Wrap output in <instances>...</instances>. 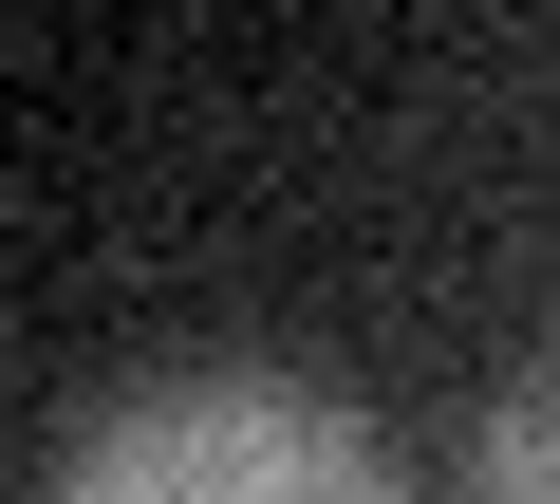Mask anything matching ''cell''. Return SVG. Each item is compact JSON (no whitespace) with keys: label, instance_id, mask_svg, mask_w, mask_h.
Instances as JSON below:
<instances>
[{"label":"cell","instance_id":"7a4b0ae2","mask_svg":"<svg viewBox=\"0 0 560 504\" xmlns=\"http://www.w3.org/2000/svg\"><path fill=\"white\" fill-rule=\"evenodd\" d=\"M467 504H560V355L486 392V430H467Z\"/></svg>","mask_w":560,"mask_h":504},{"label":"cell","instance_id":"6da1fadb","mask_svg":"<svg viewBox=\"0 0 560 504\" xmlns=\"http://www.w3.org/2000/svg\"><path fill=\"white\" fill-rule=\"evenodd\" d=\"M57 504H411V485H393V448H374L318 374L206 355V374L113 392V411L57 448Z\"/></svg>","mask_w":560,"mask_h":504}]
</instances>
